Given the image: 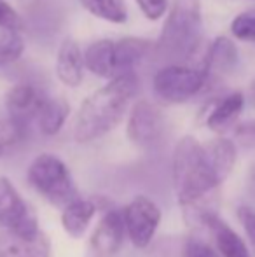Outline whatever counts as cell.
Instances as JSON below:
<instances>
[{"instance_id": "1", "label": "cell", "mask_w": 255, "mask_h": 257, "mask_svg": "<svg viewBox=\"0 0 255 257\" xmlns=\"http://www.w3.org/2000/svg\"><path fill=\"white\" fill-rule=\"evenodd\" d=\"M236 144L218 137L208 144L194 137L178 140L173 153V186L182 206H194L203 196L217 189L236 165Z\"/></svg>"}, {"instance_id": "2", "label": "cell", "mask_w": 255, "mask_h": 257, "mask_svg": "<svg viewBox=\"0 0 255 257\" xmlns=\"http://www.w3.org/2000/svg\"><path fill=\"white\" fill-rule=\"evenodd\" d=\"M138 77L135 72L110 79L109 84L96 89L81 105L74 122V139L79 144H88L102 139L116 130L124 119L131 100L138 91Z\"/></svg>"}, {"instance_id": "3", "label": "cell", "mask_w": 255, "mask_h": 257, "mask_svg": "<svg viewBox=\"0 0 255 257\" xmlns=\"http://www.w3.org/2000/svg\"><path fill=\"white\" fill-rule=\"evenodd\" d=\"M201 39V0H173L152 54L164 65L184 63L199 49Z\"/></svg>"}, {"instance_id": "4", "label": "cell", "mask_w": 255, "mask_h": 257, "mask_svg": "<svg viewBox=\"0 0 255 257\" xmlns=\"http://www.w3.org/2000/svg\"><path fill=\"white\" fill-rule=\"evenodd\" d=\"M30 186L56 208H65L77 196V189L67 165L53 154H41L28 168Z\"/></svg>"}, {"instance_id": "5", "label": "cell", "mask_w": 255, "mask_h": 257, "mask_svg": "<svg viewBox=\"0 0 255 257\" xmlns=\"http://www.w3.org/2000/svg\"><path fill=\"white\" fill-rule=\"evenodd\" d=\"M210 84L203 68L187 67L184 63H168L154 74L152 89L163 103L178 105L192 100Z\"/></svg>"}, {"instance_id": "6", "label": "cell", "mask_w": 255, "mask_h": 257, "mask_svg": "<svg viewBox=\"0 0 255 257\" xmlns=\"http://www.w3.org/2000/svg\"><path fill=\"white\" fill-rule=\"evenodd\" d=\"M0 226L25 238H34L41 233L35 210L6 177H0Z\"/></svg>"}, {"instance_id": "7", "label": "cell", "mask_w": 255, "mask_h": 257, "mask_svg": "<svg viewBox=\"0 0 255 257\" xmlns=\"http://www.w3.org/2000/svg\"><path fill=\"white\" fill-rule=\"evenodd\" d=\"M126 234L136 248H145L152 241L161 222L159 206L147 196H136L123 212Z\"/></svg>"}, {"instance_id": "8", "label": "cell", "mask_w": 255, "mask_h": 257, "mask_svg": "<svg viewBox=\"0 0 255 257\" xmlns=\"http://www.w3.org/2000/svg\"><path fill=\"white\" fill-rule=\"evenodd\" d=\"M164 119L161 110L147 100H138L131 107L128 119V137L136 147L150 149L161 140Z\"/></svg>"}, {"instance_id": "9", "label": "cell", "mask_w": 255, "mask_h": 257, "mask_svg": "<svg viewBox=\"0 0 255 257\" xmlns=\"http://www.w3.org/2000/svg\"><path fill=\"white\" fill-rule=\"evenodd\" d=\"M126 234L124 217L117 210H109L91 234V248L98 257H112L121 248Z\"/></svg>"}, {"instance_id": "10", "label": "cell", "mask_w": 255, "mask_h": 257, "mask_svg": "<svg viewBox=\"0 0 255 257\" xmlns=\"http://www.w3.org/2000/svg\"><path fill=\"white\" fill-rule=\"evenodd\" d=\"M44 96L46 93L39 89L34 82H16L6 95V108L11 117L30 126V122L35 121V115H37V110Z\"/></svg>"}, {"instance_id": "11", "label": "cell", "mask_w": 255, "mask_h": 257, "mask_svg": "<svg viewBox=\"0 0 255 257\" xmlns=\"http://www.w3.org/2000/svg\"><path fill=\"white\" fill-rule=\"evenodd\" d=\"M21 18L25 28L41 39L56 34L62 25V13L55 0H25Z\"/></svg>"}, {"instance_id": "12", "label": "cell", "mask_w": 255, "mask_h": 257, "mask_svg": "<svg viewBox=\"0 0 255 257\" xmlns=\"http://www.w3.org/2000/svg\"><path fill=\"white\" fill-rule=\"evenodd\" d=\"M239 63V53L236 44L229 37H217L210 44L204 60L201 63V68L206 72L208 81L213 79H220L224 75H229L231 72H234V68Z\"/></svg>"}, {"instance_id": "13", "label": "cell", "mask_w": 255, "mask_h": 257, "mask_svg": "<svg viewBox=\"0 0 255 257\" xmlns=\"http://www.w3.org/2000/svg\"><path fill=\"white\" fill-rule=\"evenodd\" d=\"M199 220L211 233L222 257H252L248 247L239 238V234L231 226H227L220 217L215 215L213 212H201Z\"/></svg>"}, {"instance_id": "14", "label": "cell", "mask_w": 255, "mask_h": 257, "mask_svg": "<svg viewBox=\"0 0 255 257\" xmlns=\"http://www.w3.org/2000/svg\"><path fill=\"white\" fill-rule=\"evenodd\" d=\"M51 243L44 233L25 238L4 229L0 233V257H49Z\"/></svg>"}, {"instance_id": "15", "label": "cell", "mask_w": 255, "mask_h": 257, "mask_svg": "<svg viewBox=\"0 0 255 257\" xmlns=\"http://www.w3.org/2000/svg\"><path fill=\"white\" fill-rule=\"evenodd\" d=\"M84 54L74 39H65L56 56V75L68 88H77L84 79Z\"/></svg>"}, {"instance_id": "16", "label": "cell", "mask_w": 255, "mask_h": 257, "mask_svg": "<svg viewBox=\"0 0 255 257\" xmlns=\"http://www.w3.org/2000/svg\"><path fill=\"white\" fill-rule=\"evenodd\" d=\"M84 63L91 74L102 79H116V41L100 39L88 46L84 53Z\"/></svg>"}, {"instance_id": "17", "label": "cell", "mask_w": 255, "mask_h": 257, "mask_svg": "<svg viewBox=\"0 0 255 257\" xmlns=\"http://www.w3.org/2000/svg\"><path fill=\"white\" fill-rule=\"evenodd\" d=\"M154 51V42L142 37H124L116 41L117 77L135 72V68Z\"/></svg>"}, {"instance_id": "18", "label": "cell", "mask_w": 255, "mask_h": 257, "mask_svg": "<svg viewBox=\"0 0 255 257\" xmlns=\"http://www.w3.org/2000/svg\"><path fill=\"white\" fill-rule=\"evenodd\" d=\"M245 107V96L241 91H234L225 95L218 102L213 103L206 115V126L215 133H224L236 122Z\"/></svg>"}, {"instance_id": "19", "label": "cell", "mask_w": 255, "mask_h": 257, "mask_svg": "<svg viewBox=\"0 0 255 257\" xmlns=\"http://www.w3.org/2000/svg\"><path fill=\"white\" fill-rule=\"evenodd\" d=\"M68 112H70V107L65 100L51 98L46 95L37 110V115H35V122H37L41 133H44L46 137H53L63 128Z\"/></svg>"}, {"instance_id": "20", "label": "cell", "mask_w": 255, "mask_h": 257, "mask_svg": "<svg viewBox=\"0 0 255 257\" xmlns=\"http://www.w3.org/2000/svg\"><path fill=\"white\" fill-rule=\"evenodd\" d=\"M96 206L93 201L82 200V198H75L70 201L62 212V226L70 236L81 238L86 233L89 222L95 217Z\"/></svg>"}, {"instance_id": "21", "label": "cell", "mask_w": 255, "mask_h": 257, "mask_svg": "<svg viewBox=\"0 0 255 257\" xmlns=\"http://www.w3.org/2000/svg\"><path fill=\"white\" fill-rule=\"evenodd\" d=\"M79 2L89 14L107 23L123 25L128 21L126 0H79Z\"/></svg>"}, {"instance_id": "22", "label": "cell", "mask_w": 255, "mask_h": 257, "mask_svg": "<svg viewBox=\"0 0 255 257\" xmlns=\"http://www.w3.org/2000/svg\"><path fill=\"white\" fill-rule=\"evenodd\" d=\"M25 53V41L20 30L0 28V70L14 65Z\"/></svg>"}, {"instance_id": "23", "label": "cell", "mask_w": 255, "mask_h": 257, "mask_svg": "<svg viewBox=\"0 0 255 257\" xmlns=\"http://www.w3.org/2000/svg\"><path fill=\"white\" fill-rule=\"evenodd\" d=\"M28 135V124L18 121L14 117H7L0 121V156L11 153L18 147Z\"/></svg>"}, {"instance_id": "24", "label": "cell", "mask_w": 255, "mask_h": 257, "mask_svg": "<svg viewBox=\"0 0 255 257\" xmlns=\"http://www.w3.org/2000/svg\"><path fill=\"white\" fill-rule=\"evenodd\" d=\"M231 34L238 41H255V6L234 16V20L231 21Z\"/></svg>"}, {"instance_id": "25", "label": "cell", "mask_w": 255, "mask_h": 257, "mask_svg": "<svg viewBox=\"0 0 255 257\" xmlns=\"http://www.w3.org/2000/svg\"><path fill=\"white\" fill-rule=\"evenodd\" d=\"M0 28H9V30H25V23L21 14L14 9L6 0H0Z\"/></svg>"}, {"instance_id": "26", "label": "cell", "mask_w": 255, "mask_h": 257, "mask_svg": "<svg viewBox=\"0 0 255 257\" xmlns=\"http://www.w3.org/2000/svg\"><path fill=\"white\" fill-rule=\"evenodd\" d=\"M142 14L150 21H157L170 9V0H135Z\"/></svg>"}, {"instance_id": "27", "label": "cell", "mask_w": 255, "mask_h": 257, "mask_svg": "<svg viewBox=\"0 0 255 257\" xmlns=\"http://www.w3.org/2000/svg\"><path fill=\"white\" fill-rule=\"evenodd\" d=\"M234 140L243 147H255V119H250V121L236 126Z\"/></svg>"}, {"instance_id": "28", "label": "cell", "mask_w": 255, "mask_h": 257, "mask_svg": "<svg viewBox=\"0 0 255 257\" xmlns=\"http://www.w3.org/2000/svg\"><path fill=\"white\" fill-rule=\"evenodd\" d=\"M238 217H239V222H241L243 229H245L246 236H248L250 243H252L253 250H255V212L250 206L241 205L238 208Z\"/></svg>"}, {"instance_id": "29", "label": "cell", "mask_w": 255, "mask_h": 257, "mask_svg": "<svg viewBox=\"0 0 255 257\" xmlns=\"http://www.w3.org/2000/svg\"><path fill=\"white\" fill-rule=\"evenodd\" d=\"M184 257H218V255L215 254V250L210 247V245L192 238V240H189L187 243H185Z\"/></svg>"}, {"instance_id": "30", "label": "cell", "mask_w": 255, "mask_h": 257, "mask_svg": "<svg viewBox=\"0 0 255 257\" xmlns=\"http://www.w3.org/2000/svg\"><path fill=\"white\" fill-rule=\"evenodd\" d=\"M253 98H255V84H253Z\"/></svg>"}, {"instance_id": "31", "label": "cell", "mask_w": 255, "mask_h": 257, "mask_svg": "<svg viewBox=\"0 0 255 257\" xmlns=\"http://www.w3.org/2000/svg\"><path fill=\"white\" fill-rule=\"evenodd\" d=\"M253 179H255V172H253Z\"/></svg>"}]
</instances>
